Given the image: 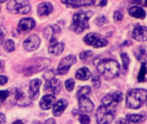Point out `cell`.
Masks as SVG:
<instances>
[{
	"label": "cell",
	"mask_w": 147,
	"mask_h": 124,
	"mask_svg": "<svg viewBox=\"0 0 147 124\" xmlns=\"http://www.w3.org/2000/svg\"><path fill=\"white\" fill-rule=\"evenodd\" d=\"M4 49L7 52H12L15 50V43L12 40H7L4 42Z\"/></svg>",
	"instance_id": "obj_28"
},
{
	"label": "cell",
	"mask_w": 147,
	"mask_h": 124,
	"mask_svg": "<svg viewBox=\"0 0 147 124\" xmlns=\"http://www.w3.org/2000/svg\"><path fill=\"white\" fill-rule=\"evenodd\" d=\"M12 124H24L22 121H20V120H17V121H16V122H14Z\"/></svg>",
	"instance_id": "obj_43"
},
{
	"label": "cell",
	"mask_w": 147,
	"mask_h": 124,
	"mask_svg": "<svg viewBox=\"0 0 147 124\" xmlns=\"http://www.w3.org/2000/svg\"><path fill=\"white\" fill-rule=\"evenodd\" d=\"M90 76H91V73L87 67L79 68L76 72V79L79 80H87L90 78Z\"/></svg>",
	"instance_id": "obj_21"
},
{
	"label": "cell",
	"mask_w": 147,
	"mask_h": 124,
	"mask_svg": "<svg viewBox=\"0 0 147 124\" xmlns=\"http://www.w3.org/2000/svg\"><path fill=\"white\" fill-rule=\"evenodd\" d=\"M59 31H60V29H59V28L58 26H47L44 29L43 35H44V37L46 39L50 40L51 38L53 37L54 34L59 33Z\"/></svg>",
	"instance_id": "obj_23"
},
{
	"label": "cell",
	"mask_w": 147,
	"mask_h": 124,
	"mask_svg": "<svg viewBox=\"0 0 147 124\" xmlns=\"http://www.w3.org/2000/svg\"><path fill=\"white\" fill-rule=\"evenodd\" d=\"M6 123V117L4 114L1 113L0 114V124H5Z\"/></svg>",
	"instance_id": "obj_40"
},
{
	"label": "cell",
	"mask_w": 147,
	"mask_h": 124,
	"mask_svg": "<svg viewBox=\"0 0 147 124\" xmlns=\"http://www.w3.org/2000/svg\"><path fill=\"white\" fill-rule=\"evenodd\" d=\"M91 80H92V84L93 86L95 88H98L101 85L100 83V76L97 73H93V75L91 76Z\"/></svg>",
	"instance_id": "obj_29"
},
{
	"label": "cell",
	"mask_w": 147,
	"mask_h": 124,
	"mask_svg": "<svg viewBox=\"0 0 147 124\" xmlns=\"http://www.w3.org/2000/svg\"><path fill=\"white\" fill-rule=\"evenodd\" d=\"M35 26V22L32 18H23L18 23L17 30L19 33L26 34L30 32Z\"/></svg>",
	"instance_id": "obj_13"
},
{
	"label": "cell",
	"mask_w": 147,
	"mask_h": 124,
	"mask_svg": "<svg viewBox=\"0 0 147 124\" xmlns=\"http://www.w3.org/2000/svg\"><path fill=\"white\" fill-rule=\"evenodd\" d=\"M11 94L13 95L14 101L17 105L27 106V105L30 104L29 98L28 97H26V95L24 94V92L22 90H20L18 88H15L11 91Z\"/></svg>",
	"instance_id": "obj_11"
},
{
	"label": "cell",
	"mask_w": 147,
	"mask_h": 124,
	"mask_svg": "<svg viewBox=\"0 0 147 124\" xmlns=\"http://www.w3.org/2000/svg\"><path fill=\"white\" fill-rule=\"evenodd\" d=\"M108 22L107 18L103 16H98L96 19V23L98 25V26H102L104 25L106 22Z\"/></svg>",
	"instance_id": "obj_32"
},
{
	"label": "cell",
	"mask_w": 147,
	"mask_h": 124,
	"mask_svg": "<svg viewBox=\"0 0 147 124\" xmlns=\"http://www.w3.org/2000/svg\"><path fill=\"white\" fill-rule=\"evenodd\" d=\"M7 9L12 14H28L31 7L28 0H10L7 3Z\"/></svg>",
	"instance_id": "obj_6"
},
{
	"label": "cell",
	"mask_w": 147,
	"mask_h": 124,
	"mask_svg": "<svg viewBox=\"0 0 147 124\" xmlns=\"http://www.w3.org/2000/svg\"><path fill=\"white\" fill-rule=\"evenodd\" d=\"M121 61H122V66H123V68L125 70H127L129 66V63H130V59H129V56L125 54V53H122L121 54Z\"/></svg>",
	"instance_id": "obj_27"
},
{
	"label": "cell",
	"mask_w": 147,
	"mask_h": 124,
	"mask_svg": "<svg viewBox=\"0 0 147 124\" xmlns=\"http://www.w3.org/2000/svg\"><path fill=\"white\" fill-rule=\"evenodd\" d=\"M65 88L68 91H71L74 88V85H75V83H74V80L72 79H67L65 81Z\"/></svg>",
	"instance_id": "obj_31"
},
{
	"label": "cell",
	"mask_w": 147,
	"mask_h": 124,
	"mask_svg": "<svg viewBox=\"0 0 147 124\" xmlns=\"http://www.w3.org/2000/svg\"><path fill=\"white\" fill-rule=\"evenodd\" d=\"M79 122L81 124H90V118L86 115H80L79 116Z\"/></svg>",
	"instance_id": "obj_34"
},
{
	"label": "cell",
	"mask_w": 147,
	"mask_h": 124,
	"mask_svg": "<svg viewBox=\"0 0 147 124\" xmlns=\"http://www.w3.org/2000/svg\"><path fill=\"white\" fill-rule=\"evenodd\" d=\"M68 105V102L65 99H60L59 100L57 103H55V104L53 105V114L55 117H59L60 116L64 110H65V108Z\"/></svg>",
	"instance_id": "obj_18"
},
{
	"label": "cell",
	"mask_w": 147,
	"mask_h": 124,
	"mask_svg": "<svg viewBox=\"0 0 147 124\" xmlns=\"http://www.w3.org/2000/svg\"><path fill=\"white\" fill-rule=\"evenodd\" d=\"M98 72L107 79H112L118 76L120 73L119 64L111 59L101 60L96 63Z\"/></svg>",
	"instance_id": "obj_2"
},
{
	"label": "cell",
	"mask_w": 147,
	"mask_h": 124,
	"mask_svg": "<svg viewBox=\"0 0 147 124\" xmlns=\"http://www.w3.org/2000/svg\"><path fill=\"white\" fill-rule=\"evenodd\" d=\"M93 12L90 10L88 11H79L73 16L72 22L71 24V29L77 34L84 32L85 29L90 28L89 19L92 16Z\"/></svg>",
	"instance_id": "obj_3"
},
{
	"label": "cell",
	"mask_w": 147,
	"mask_h": 124,
	"mask_svg": "<svg viewBox=\"0 0 147 124\" xmlns=\"http://www.w3.org/2000/svg\"><path fill=\"white\" fill-rule=\"evenodd\" d=\"M7 82H8V78L7 77H5L3 75L0 76V85H4Z\"/></svg>",
	"instance_id": "obj_38"
},
{
	"label": "cell",
	"mask_w": 147,
	"mask_h": 124,
	"mask_svg": "<svg viewBox=\"0 0 147 124\" xmlns=\"http://www.w3.org/2000/svg\"><path fill=\"white\" fill-rule=\"evenodd\" d=\"M147 90L134 89L127 94V106L130 109H139L146 100Z\"/></svg>",
	"instance_id": "obj_5"
},
{
	"label": "cell",
	"mask_w": 147,
	"mask_h": 124,
	"mask_svg": "<svg viewBox=\"0 0 147 124\" xmlns=\"http://www.w3.org/2000/svg\"><path fill=\"white\" fill-rule=\"evenodd\" d=\"M41 85V80L35 79L30 81L29 83V97L31 99H36L39 96V89Z\"/></svg>",
	"instance_id": "obj_16"
},
{
	"label": "cell",
	"mask_w": 147,
	"mask_h": 124,
	"mask_svg": "<svg viewBox=\"0 0 147 124\" xmlns=\"http://www.w3.org/2000/svg\"><path fill=\"white\" fill-rule=\"evenodd\" d=\"M7 0H0V3H4V2H6Z\"/></svg>",
	"instance_id": "obj_45"
},
{
	"label": "cell",
	"mask_w": 147,
	"mask_h": 124,
	"mask_svg": "<svg viewBox=\"0 0 147 124\" xmlns=\"http://www.w3.org/2000/svg\"><path fill=\"white\" fill-rule=\"evenodd\" d=\"M133 3L141 5V6H144V7H147V0H134Z\"/></svg>",
	"instance_id": "obj_37"
},
{
	"label": "cell",
	"mask_w": 147,
	"mask_h": 124,
	"mask_svg": "<svg viewBox=\"0 0 147 124\" xmlns=\"http://www.w3.org/2000/svg\"><path fill=\"white\" fill-rule=\"evenodd\" d=\"M127 120L134 123H141L146 120V116L141 114H128L127 115Z\"/></svg>",
	"instance_id": "obj_24"
},
{
	"label": "cell",
	"mask_w": 147,
	"mask_h": 124,
	"mask_svg": "<svg viewBox=\"0 0 147 124\" xmlns=\"http://www.w3.org/2000/svg\"><path fill=\"white\" fill-rule=\"evenodd\" d=\"M108 3V0H100V3H99V6L101 7H103L107 4Z\"/></svg>",
	"instance_id": "obj_42"
},
{
	"label": "cell",
	"mask_w": 147,
	"mask_h": 124,
	"mask_svg": "<svg viewBox=\"0 0 147 124\" xmlns=\"http://www.w3.org/2000/svg\"><path fill=\"white\" fill-rule=\"evenodd\" d=\"M123 94L115 91L105 96L102 100V105L96 112V122L98 124H110L115 119L117 105L122 101Z\"/></svg>",
	"instance_id": "obj_1"
},
{
	"label": "cell",
	"mask_w": 147,
	"mask_h": 124,
	"mask_svg": "<svg viewBox=\"0 0 147 124\" xmlns=\"http://www.w3.org/2000/svg\"><path fill=\"white\" fill-rule=\"evenodd\" d=\"M133 38L138 41H147V28L140 25H136L133 30Z\"/></svg>",
	"instance_id": "obj_14"
},
{
	"label": "cell",
	"mask_w": 147,
	"mask_h": 124,
	"mask_svg": "<svg viewBox=\"0 0 147 124\" xmlns=\"http://www.w3.org/2000/svg\"><path fill=\"white\" fill-rule=\"evenodd\" d=\"M56 102V98L53 95H46L44 97H42V98L40 101V107L44 110H49L51 109Z\"/></svg>",
	"instance_id": "obj_17"
},
{
	"label": "cell",
	"mask_w": 147,
	"mask_h": 124,
	"mask_svg": "<svg viewBox=\"0 0 147 124\" xmlns=\"http://www.w3.org/2000/svg\"><path fill=\"white\" fill-rule=\"evenodd\" d=\"M113 17H114V20H115V21H116V22H121V21L123 19V15H122L121 12H120V11H115V12L114 13Z\"/></svg>",
	"instance_id": "obj_35"
},
{
	"label": "cell",
	"mask_w": 147,
	"mask_h": 124,
	"mask_svg": "<svg viewBox=\"0 0 147 124\" xmlns=\"http://www.w3.org/2000/svg\"><path fill=\"white\" fill-rule=\"evenodd\" d=\"M40 44V40L37 35H31L23 42V47L26 51L31 52L36 50Z\"/></svg>",
	"instance_id": "obj_12"
},
{
	"label": "cell",
	"mask_w": 147,
	"mask_h": 124,
	"mask_svg": "<svg viewBox=\"0 0 147 124\" xmlns=\"http://www.w3.org/2000/svg\"><path fill=\"white\" fill-rule=\"evenodd\" d=\"M147 73V67L146 62H143L140 67V71L138 75V80L139 82H144L146 80V76Z\"/></svg>",
	"instance_id": "obj_26"
},
{
	"label": "cell",
	"mask_w": 147,
	"mask_h": 124,
	"mask_svg": "<svg viewBox=\"0 0 147 124\" xmlns=\"http://www.w3.org/2000/svg\"><path fill=\"white\" fill-rule=\"evenodd\" d=\"M128 13L131 16L139 19H144L146 15V11L140 6H131L128 9Z\"/></svg>",
	"instance_id": "obj_19"
},
{
	"label": "cell",
	"mask_w": 147,
	"mask_h": 124,
	"mask_svg": "<svg viewBox=\"0 0 147 124\" xmlns=\"http://www.w3.org/2000/svg\"><path fill=\"white\" fill-rule=\"evenodd\" d=\"M51 64V60L47 58H35L28 60L23 66L22 72L26 76H31L46 68Z\"/></svg>",
	"instance_id": "obj_4"
},
{
	"label": "cell",
	"mask_w": 147,
	"mask_h": 124,
	"mask_svg": "<svg viewBox=\"0 0 147 124\" xmlns=\"http://www.w3.org/2000/svg\"><path fill=\"white\" fill-rule=\"evenodd\" d=\"M6 34H7L6 28H5L3 25L0 24V44L3 43V40H4V37H5Z\"/></svg>",
	"instance_id": "obj_33"
},
{
	"label": "cell",
	"mask_w": 147,
	"mask_h": 124,
	"mask_svg": "<svg viewBox=\"0 0 147 124\" xmlns=\"http://www.w3.org/2000/svg\"><path fill=\"white\" fill-rule=\"evenodd\" d=\"M88 96L89 95L77 94V98L78 99V107L83 113H90L94 109V104Z\"/></svg>",
	"instance_id": "obj_10"
},
{
	"label": "cell",
	"mask_w": 147,
	"mask_h": 124,
	"mask_svg": "<svg viewBox=\"0 0 147 124\" xmlns=\"http://www.w3.org/2000/svg\"><path fill=\"white\" fill-rule=\"evenodd\" d=\"M76 61H77V58L75 55H72V54L63 58L59 64V66L57 69V73L60 74V75H64V74L67 73L70 67L73 64H75Z\"/></svg>",
	"instance_id": "obj_9"
},
{
	"label": "cell",
	"mask_w": 147,
	"mask_h": 124,
	"mask_svg": "<svg viewBox=\"0 0 147 124\" xmlns=\"http://www.w3.org/2000/svg\"><path fill=\"white\" fill-rule=\"evenodd\" d=\"M92 55H93V53H92L91 51H84V52L81 53L79 56H80L81 60H83V61H87L89 59H90V58L92 57Z\"/></svg>",
	"instance_id": "obj_30"
},
{
	"label": "cell",
	"mask_w": 147,
	"mask_h": 124,
	"mask_svg": "<svg viewBox=\"0 0 147 124\" xmlns=\"http://www.w3.org/2000/svg\"><path fill=\"white\" fill-rule=\"evenodd\" d=\"M44 124H56V122H55V120H54V119L51 118V119H48V120H47V121L45 122V123Z\"/></svg>",
	"instance_id": "obj_41"
},
{
	"label": "cell",
	"mask_w": 147,
	"mask_h": 124,
	"mask_svg": "<svg viewBox=\"0 0 147 124\" xmlns=\"http://www.w3.org/2000/svg\"><path fill=\"white\" fill-rule=\"evenodd\" d=\"M54 76V72L53 71H47L44 74V79H46V84H45V91H49L53 94L57 95L60 92L61 90V82L53 77Z\"/></svg>",
	"instance_id": "obj_7"
},
{
	"label": "cell",
	"mask_w": 147,
	"mask_h": 124,
	"mask_svg": "<svg viewBox=\"0 0 147 124\" xmlns=\"http://www.w3.org/2000/svg\"><path fill=\"white\" fill-rule=\"evenodd\" d=\"M146 105H147V98H146Z\"/></svg>",
	"instance_id": "obj_46"
},
{
	"label": "cell",
	"mask_w": 147,
	"mask_h": 124,
	"mask_svg": "<svg viewBox=\"0 0 147 124\" xmlns=\"http://www.w3.org/2000/svg\"><path fill=\"white\" fill-rule=\"evenodd\" d=\"M65 45L62 42H57L53 45H50L48 48V53L53 55H59L64 51Z\"/></svg>",
	"instance_id": "obj_22"
},
{
	"label": "cell",
	"mask_w": 147,
	"mask_h": 124,
	"mask_svg": "<svg viewBox=\"0 0 147 124\" xmlns=\"http://www.w3.org/2000/svg\"><path fill=\"white\" fill-rule=\"evenodd\" d=\"M53 7L48 2L42 3L38 6V14L40 16H48L53 12Z\"/></svg>",
	"instance_id": "obj_20"
},
{
	"label": "cell",
	"mask_w": 147,
	"mask_h": 124,
	"mask_svg": "<svg viewBox=\"0 0 147 124\" xmlns=\"http://www.w3.org/2000/svg\"><path fill=\"white\" fill-rule=\"evenodd\" d=\"M84 41L94 47H102L108 45V41L96 33H90L84 38Z\"/></svg>",
	"instance_id": "obj_8"
},
{
	"label": "cell",
	"mask_w": 147,
	"mask_h": 124,
	"mask_svg": "<svg viewBox=\"0 0 147 124\" xmlns=\"http://www.w3.org/2000/svg\"><path fill=\"white\" fill-rule=\"evenodd\" d=\"M115 124H130L129 123V122H128V120H127V119H124V118H121V119H119Z\"/></svg>",
	"instance_id": "obj_39"
},
{
	"label": "cell",
	"mask_w": 147,
	"mask_h": 124,
	"mask_svg": "<svg viewBox=\"0 0 147 124\" xmlns=\"http://www.w3.org/2000/svg\"><path fill=\"white\" fill-rule=\"evenodd\" d=\"M134 55L136 56V58L139 60H142L144 57H146V46H140L138 47H136L134 51Z\"/></svg>",
	"instance_id": "obj_25"
},
{
	"label": "cell",
	"mask_w": 147,
	"mask_h": 124,
	"mask_svg": "<svg viewBox=\"0 0 147 124\" xmlns=\"http://www.w3.org/2000/svg\"><path fill=\"white\" fill-rule=\"evenodd\" d=\"M32 124H42L40 122H39V121H34Z\"/></svg>",
	"instance_id": "obj_44"
},
{
	"label": "cell",
	"mask_w": 147,
	"mask_h": 124,
	"mask_svg": "<svg viewBox=\"0 0 147 124\" xmlns=\"http://www.w3.org/2000/svg\"><path fill=\"white\" fill-rule=\"evenodd\" d=\"M9 95V91H0V101H4Z\"/></svg>",
	"instance_id": "obj_36"
},
{
	"label": "cell",
	"mask_w": 147,
	"mask_h": 124,
	"mask_svg": "<svg viewBox=\"0 0 147 124\" xmlns=\"http://www.w3.org/2000/svg\"><path fill=\"white\" fill-rule=\"evenodd\" d=\"M61 2L71 8H80L82 6L93 5L95 0H61Z\"/></svg>",
	"instance_id": "obj_15"
}]
</instances>
